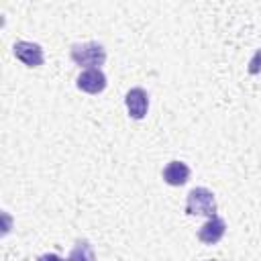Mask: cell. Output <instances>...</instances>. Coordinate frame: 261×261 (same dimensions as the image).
<instances>
[{"label":"cell","instance_id":"cell-1","mask_svg":"<svg viewBox=\"0 0 261 261\" xmlns=\"http://www.w3.org/2000/svg\"><path fill=\"white\" fill-rule=\"evenodd\" d=\"M69 55L75 65L86 67V69H100V65H104L106 61V49L96 41L71 45Z\"/></svg>","mask_w":261,"mask_h":261},{"label":"cell","instance_id":"cell-5","mask_svg":"<svg viewBox=\"0 0 261 261\" xmlns=\"http://www.w3.org/2000/svg\"><path fill=\"white\" fill-rule=\"evenodd\" d=\"M75 86L86 94H100L106 88V75L102 69H84L77 75Z\"/></svg>","mask_w":261,"mask_h":261},{"label":"cell","instance_id":"cell-9","mask_svg":"<svg viewBox=\"0 0 261 261\" xmlns=\"http://www.w3.org/2000/svg\"><path fill=\"white\" fill-rule=\"evenodd\" d=\"M259 71H261V49H259V51L255 53V57L249 61V73L255 75V73H259Z\"/></svg>","mask_w":261,"mask_h":261},{"label":"cell","instance_id":"cell-4","mask_svg":"<svg viewBox=\"0 0 261 261\" xmlns=\"http://www.w3.org/2000/svg\"><path fill=\"white\" fill-rule=\"evenodd\" d=\"M124 106L128 110V116L135 120L145 118L147 110H149V96L143 88H130L124 96Z\"/></svg>","mask_w":261,"mask_h":261},{"label":"cell","instance_id":"cell-6","mask_svg":"<svg viewBox=\"0 0 261 261\" xmlns=\"http://www.w3.org/2000/svg\"><path fill=\"white\" fill-rule=\"evenodd\" d=\"M226 232V222L220 218V216H210L200 228H198V239L204 243V245H216Z\"/></svg>","mask_w":261,"mask_h":261},{"label":"cell","instance_id":"cell-7","mask_svg":"<svg viewBox=\"0 0 261 261\" xmlns=\"http://www.w3.org/2000/svg\"><path fill=\"white\" fill-rule=\"evenodd\" d=\"M190 179V167L184 161H169L163 167V181L167 186H184Z\"/></svg>","mask_w":261,"mask_h":261},{"label":"cell","instance_id":"cell-2","mask_svg":"<svg viewBox=\"0 0 261 261\" xmlns=\"http://www.w3.org/2000/svg\"><path fill=\"white\" fill-rule=\"evenodd\" d=\"M186 212L190 216H214L216 214V198L208 188H194L186 198Z\"/></svg>","mask_w":261,"mask_h":261},{"label":"cell","instance_id":"cell-3","mask_svg":"<svg viewBox=\"0 0 261 261\" xmlns=\"http://www.w3.org/2000/svg\"><path fill=\"white\" fill-rule=\"evenodd\" d=\"M12 53L27 67H39V65H43V59H45L43 47L39 43H31V41H16L12 47Z\"/></svg>","mask_w":261,"mask_h":261},{"label":"cell","instance_id":"cell-10","mask_svg":"<svg viewBox=\"0 0 261 261\" xmlns=\"http://www.w3.org/2000/svg\"><path fill=\"white\" fill-rule=\"evenodd\" d=\"M37 261H63L59 255H55V253H45V255H41Z\"/></svg>","mask_w":261,"mask_h":261},{"label":"cell","instance_id":"cell-8","mask_svg":"<svg viewBox=\"0 0 261 261\" xmlns=\"http://www.w3.org/2000/svg\"><path fill=\"white\" fill-rule=\"evenodd\" d=\"M67 261H96V253L88 241H77L69 253Z\"/></svg>","mask_w":261,"mask_h":261}]
</instances>
